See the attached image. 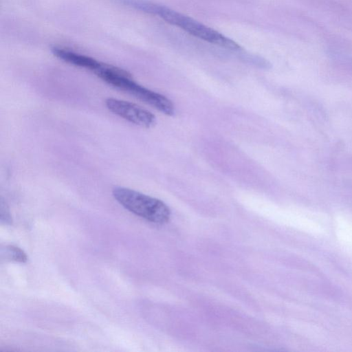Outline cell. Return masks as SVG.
<instances>
[{
  "label": "cell",
  "instance_id": "6da1fadb",
  "mask_svg": "<svg viewBox=\"0 0 352 352\" xmlns=\"http://www.w3.org/2000/svg\"><path fill=\"white\" fill-rule=\"evenodd\" d=\"M95 74L109 85L129 93L165 115L173 116L175 113V105L170 99L139 85L127 71L104 63Z\"/></svg>",
  "mask_w": 352,
  "mask_h": 352
},
{
  "label": "cell",
  "instance_id": "7a4b0ae2",
  "mask_svg": "<svg viewBox=\"0 0 352 352\" xmlns=\"http://www.w3.org/2000/svg\"><path fill=\"white\" fill-rule=\"evenodd\" d=\"M112 194L124 208L147 221L163 224L170 218L168 206L157 198L121 186L115 187Z\"/></svg>",
  "mask_w": 352,
  "mask_h": 352
},
{
  "label": "cell",
  "instance_id": "3957f363",
  "mask_svg": "<svg viewBox=\"0 0 352 352\" xmlns=\"http://www.w3.org/2000/svg\"><path fill=\"white\" fill-rule=\"evenodd\" d=\"M153 9L151 14L160 16L198 38L226 49L241 50V46L234 41L189 16L157 3Z\"/></svg>",
  "mask_w": 352,
  "mask_h": 352
},
{
  "label": "cell",
  "instance_id": "277c9868",
  "mask_svg": "<svg viewBox=\"0 0 352 352\" xmlns=\"http://www.w3.org/2000/svg\"><path fill=\"white\" fill-rule=\"evenodd\" d=\"M105 104L114 114L139 126L151 128L156 124L154 114L135 103L108 98Z\"/></svg>",
  "mask_w": 352,
  "mask_h": 352
},
{
  "label": "cell",
  "instance_id": "5b68a950",
  "mask_svg": "<svg viewBox=\"0 0 352 352\" xmlns=\"http://www.w3.org/2000/svg\"><path fill=\"white\" fill-rule=\"evenodd\" d=\"M51 51L59 59L75 66L89 69L94 73L98 70L103 64L94 58L66 49L54 47Z\"/></svg>",
  "mask_w": 352,
  "mask_h": 352
},
{
  "label": "cell",
  "instance_id": "8992f818",
  "mask_svg": "<svg viewBox=\"0 0 352 352\" xmlns=\"http://www.w3.org/2000/svg\"><path fill=\"white\" fill-rule=\"evenodd\" d=\"M1 253L6 258L11 261L25 263L28 260L25 253L19 248L14 245L6 246L4 250H1Z\"/></svg>",
  "mask_w": 352,
  "mask_h": 352
},
{
  "label": "cell",
  "instance_id": "52a82bcc",
  "mask_svg": "<svg viewBox=\"0 0 352 352\" xmlns=\"http://www.w3.org/2000/svg\"><path fill=\"white\" fill-rule=\"evenodd\" d=\"M1 221L2 223L10 225L12 223V217L10 213L9 208L6 203L1 199Z\"/></svg>",
  "mask_w": 352,
  "mask_h": 352
}]
</instances>
